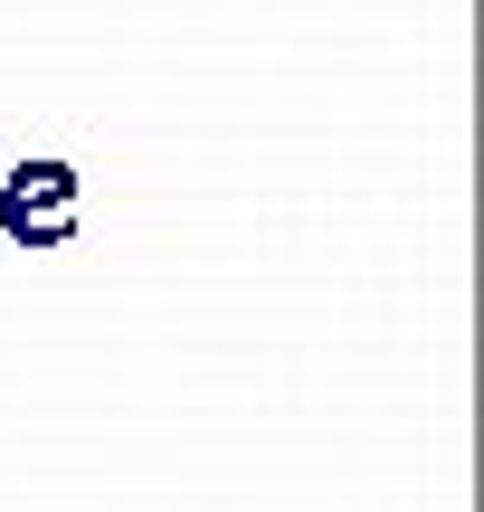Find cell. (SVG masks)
<instances>
[{"instance_id": "obj_1", "label": "cell", "mask_w": 484, "mask_h": 512, "mask_svg": "<svg viewBox=\"0 0 484 512\" xmlns=\"http://www.w3.org/2000/svg\"><path fill=\"white\" fill-rule=\"evenodd\" d=\"M86 219L76 162H0V238L10 247H67Z\"/></svg>"}]
</instances>
